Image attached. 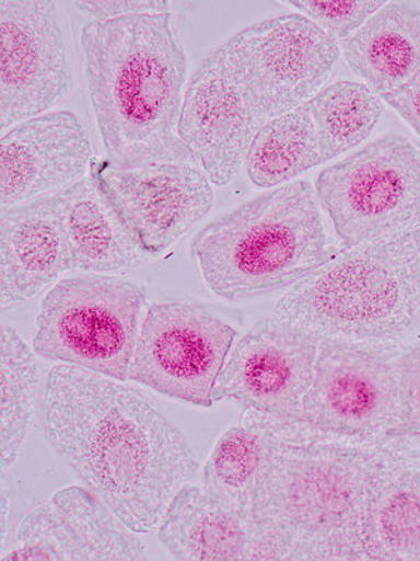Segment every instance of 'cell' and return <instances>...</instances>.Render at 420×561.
<instances>
[{
	"label": "cell",
	"mask_w": 420,
	"mask_h": 561,
	"mask_svg": "<svg viewBox=\"0 0 420 561\" xmlns=\"http://www.w3.org/2000/svg\"><path fill=\"white\" fill-rule=\"evenodd\" d=\"M323 164L317 131L307 104L279 115L259 129L245 169L258 188H278Z\"/></svg>",
	"instance_id": "obj_21"
},
{
	"label": "cell",
	"mask_w": 420,
	"mask_h": 561,
	"mask_svg": "<svg viewBox=\"0 0 420 561\" xmlns=\"http://www.w3.org/2000/svg\"><path fill=\"white\" fill-rule=\"evenodd\" d=\"M409 453V439L374 445L264 435L253 515L267 560H366L370 490L385 466Z\"/></svg>",
	"instance_id": "obj_2"
},
{
	"label": "cell",
	"mask_w": 420,
	"mask_h": 561,
	"mask_svg": "<svg viewBox=\"0 0 420 561\" xmlns=\"http://www.w3.org/2000/svg\"><path fill=\"white\" fill-rule=\"evenodd\" d=\"M92 162V142L77 114H44L10 127L0 139L2 209L65 192Z\"/></svg>",
	"instance_id": "obj_15"
},
{
	"label": "cell",
	"mask_w": 420,
	"mask_h": 561,
	"mask_svg": "<svg viewBox=\"0 0 420 561\" xmlns=\"http://www.w3.org/2000/svg\"><path fill=\"white\" fill-rule=\"evenodd\" d=\"M159 540L179 561H267L254 515L224 507L191 483L170 503Z\"/></svg>",
	"instance_id": "obj_17"
},
{
	"label": "cell",
	"mask_w": 420,
	"mask_h": 561,
	"mask_svg": "<svg viewBox=\"0 0 420 561\" xmlns=\"http://www.w3.org/2000/svg\"><path fill=\"white\" fill-rule=\"evenodd\" d=\"M191 252L205 287L240 300L292 287L339 250L328 243L313 185L293 182L220 215Z\"/></svg>",
	"instance_id": "obj_5"
},
{
	"label": "cell",
	"mask_w": 420,
	"mask_h": 561,
	"mask_svg": "<svg viewBox=\"0 0 420 561\" xmlns=\"http://www.w3.org/2000/svg\"><path fill=\"white\" fill-rule=\"evenodd\" d=\"M90 102L114 167H198L178 135L187 55L172 14L84 24L80 32Z\"/></svg>",
	"instance_id": "obj_3"
},
{
	"label": "cell",
	"mask_w": 420,
	"mask_h": 561,
	"mask_svg": "<svg viewBox=\"0 0 420 561\" xmlns=\"http://www.w3.org/2000/svg\"><path fill=\"white\" fill-rule=\"evenodd\" d=\"M43 421L54 453L135 534L158 528L199 470L187 438L147 396L88 369L49 370Z\"/></svg>",
	"instance_id": "obj_1"
},
{
	"label": "cell",
	"mask_w": 420,
	"mask_h": 561,
	"mask_svg": "<svg viewBox=\"0 0 420 561\" xmlns=\"http://www.w3.org/2000/svg\"><path fill=\"white\" fill-rule=\"evenodd\" d=\"M420 437V344L407 347L401 358V425L398 439Z\"/></svg>",
	"instance_id": "obj_28"
},
{
	"label": "cell",
	"mask_w": 420,
	"mask_h": 561,
	"mask_svg": "<svg viewBox=\"0 0 420 561\" xmlns=\"http://www.w3.org/2000/svg\"><path fill=\"white\" fill-rule=\"evenodd\" d=\"M79 561L143 560L144 546L86 485H69L52 495Z\"/></svg>",
	"instance_id": "obj_22"
},
{
	"label": "cell",
	"mask_w": 420,
	"mask_h": 561,
	"mask_svg": "<svg viewBox=\"0 0 420 561\" xmlns=\"http://www.w3.org/2000/svg\"><path fill=\"white\" fill-rule=\"evenodd\" d=\"M395 113L409 125L420 138V70L415 77L405 83L402 88L382 96Z\"/></svg>",
	"instance_id": "obj_30"
},
{
	"label": "cell",
	"mask_w": 420,
	"mask_h": 561,
	"mask_svg": "<svg viewBox=\"0 0 420 561\" xmlns=\"http://www.w3.org/2000/svg\"><path fill=\"white\" fill-rule=\"evenodd\" d=\"M264 435L240 425L218 439L202 470V488L218 503L253 514Z\"/></svg>",
	"instance_id": "obj_25"
},
{
	"label": "cell",
	"mask_w": 420,
	"mask_h": 561,
	"mask_svg": "<svg viewBox=\"0 0 420 561\" xmlns=\"http://www.w3.org/2000/svg\"><path fill=\"white\" fill-rule=\"evenodd\" d=\"M405 350L397 339L319 343L300 438L374 445L397 440Z\"/></svg>",
	"instance_id": "obj_6"
},
{
	"label": "cell",
	"mask_w": 420,
	"mask_h": 561,
	"mask_svg": "<svg viewBox=\"0 0 420 561\" xmlns=\"http://www.w3.org/2000/svg\"><path fill=\"white\" fill-rule=\"evenodd\" d=\"M74 272L57 195L2 209L0 300L8 309Z\"/></svg>",
	"instance_id": "obj_16"
},
{
	"label": "cell",
	"mask_w": 420,
	"mask_h": 561,
	"mask_svg": "<svg viewBox=\"0 0 420 561\" xmlns=\"http://www.w3.org/2000/svg\"><path fill=\"white\" fill-rule=\"evenodd\" d=\"M265 124L223 44L189 80L179 115V138L209 182L224 187L237 178Z\"/></svg>",
	"instance_id": "obj_14"
},
{
	"label": "cell",
	"mask_w": 420,
	"mask_h": 561,
	"mask_svg": "<svg viewBox=\"0 0 420 561\" xmlns=\"http://www.w3.org/2000/svg\"><path fill=\"white\" fill-rule=\"evenodd\" d=\"M237 332L202 305L160 302L149 308L129 380L178 402L209 409Z\"/></svg>",
	"instance_id": "obj_10"
},
{
	"label": "cell",
	"mask_w": 420,
	"mask_h": 561,
	"mask_svg": "<svg viewBox=\"0 0 420 561\" xmlns=\"http://www.w3.org/2000/svg\"><path fill=\"white\" fill-rule=\"evenodd\" d=\"M362 546L369 561H420V470L411 453L392 460L374 480Z\"/></svg>",
	"instance_id": "obj_20"
},
{
	"label": "cell",
	"mask_w": 420,
	"mask_h": 561,
	"mask_svg": "<svg viewBox=\"0 0 420 561\" xmlns=\"http://www.w3.org/2000/svg\"><path fill=\"white\" fill-rule=\"evenodd\" d=\"M3 561H79L77 549L52 501L38 505L20 523L14 546Z\"/></svg>",
	"instance_id": "obj_26"
},
{
	"label": "cell",
	"mask_w": 420,
	"mask_h": 561,
	"mask_svg": "<svg viewBox=\"0 0 420 561\" xmlns=\"http://www.w3.org/2000/svg\"><path fill=\"white\" fill-rule=\"evenodd\" d=\"M74 8L92 22L150 16V14H172L168 2L160 0H103V2H74Z\"/></svg>",
	"instance_id": "obj_29"
},
{
	"label": "cell",
	"mask_w": 420,
	"mask_h": 561,
	"mask_svg": "<svg viewBox=\"0 0 420 561\" xmlns=\"http://www.w3.org/2000/svg\"><path fill=\"white\" fill-rule=\"evenodd\" d=\"M385 2H282L296 10L317 26L334 42H345L358 32Z\"/></svg>",
	"instance_id": "obj_27"
},
{
	"label": "cell",
	"mask_w": 420,
	"mask_h": 561,
	"mask_svg": "<svg viewBox=\"0 0 420 561\" xmlns=\"http://www.w3.org/2000/svg\"><path fill=\"white\" fill-rule=\"evenodd\" d=\"M57 198L77 272L117 273L138 263L139 245L92 175Z\"/></svg>",
	"instance_id": "obj_19"
},
{
	"label": "cell",
	"mask_w": 420,
	"mask_h": 561,
	"mask_svg": "<svg viewBox=\"0 0 420 561\" xmlns=\"http://www.w3.org/2000/svg\"><path fill=\"white\" fill-rule=\"evenodd\" d=\"M319 343L271 316L259 320L230 354L213 403L242 405V424L267 437L299 438Z\"/></svg>",
	"instance_id": "obj_8"
},
{
	"label": "cell",
	"mask_w": 420,
	"mask_h": 561,
	"mask_svg": "<svg viewBox=\"0 0 420 561\" xmlns=\"http://www.w3.org/2000/svg\"><path fill=\"white\" fill-rule=\"evenodd\" d=\"M382 98L364 83L335 82L310 100L323 163L341 157L369 138L382 117Z\"/></svg>",
	"instance_id": "obj_24"
},
{
	"label": "cell",
	"mask_w": 420,
	"mask_h": 561,
	"mask_svg": "<svg viewBox=\"0 0 420 561\" xmlns=\"http://www.w3.org/2000/svg\"><path fill=\"white\" fill-rule=\"evenodd\" d=\"M10 470H2V548L7 539L10 518Z\"/></svg>",
	"instance_id": "obj_31"
},
{
	"label": "cell",
	"mask_w": 420,
	"mask_h": 561,
	"mask_svg": "<svg viewBox=\"0 0 420 561\" xmlns=\"http://www.w3.org/2000/svg\"><path fill=\"white\" fill-rule=\"evenodd\" d=\"M224 47L267 123L317 96L341 58L338 43L300 13L252 24Z\"/></svg>",
	"instance_id": "obj_11"
},
{
	"label": "cell",
	"mask_w": 420,
	"mask_h": 561,
	"mask_svg": "<svg viewBox=\"0 0 420 561\" xmlns=\"http://www.w3.org/2000/svg\"><path fill=\"white\" fill-rule=\"evenodd\" d=\"M90 175L113 204L140 252L166 253L208 217L214 194L207 174L194 164L153 163L122 169L94 160Z\"/></svg>",
	"instance_id": "obj_12"
},
{
	"label": "cell",
	"mask_w": 420,
	"mask_h": 561,
	"mask_svg": "<svg viewBox=\"0 0 420 561\" xmlns=\"http://www.w3.org/2000/svg\"><path fill=\"white\" fill-rule=\"evenodd\" d=\"M350 70L380 98L402 88L420 70V9L385 2L342 43Z\"/></svg>",
	"instance_id": "obj_18"
},
{
	"label": "cell",
	"mask_w": 420,
	"mask_h": 561,
	"mask_svg": "<svg viewBox=\"0 0 420 561\" xmlns=\"http://www.w3.org/2000/svg\"><path fill=\"white\" fill-rule=\"evenodd\" d=\"M315 194L343 248L420 217V147L387 135L324 169Z\"/></svg>",
	"instance_id": "obj_9"
},
{
	"label": "cell",
	"mask_w": 420,
	"mask_h": 561,
	"mask_svg": "<svg viewBox=\"0 0 420 561\" xmlns=\"http://www.w3.org/2000/svg\"><path fill=\"white\" fill-rule=\"evenodd\" d=\"M0 456L2 470L16 463L37 402L39 368L33 351L7 323L0 329Z\"/></svg>",
	"instance_id": "obj_23"
},
{
	"label": "cell",
	"mask_w": 420,
	"mask_h": 561,
	"mask_svg": "<svg viewBox=\"0 0 420 561\" xmlns=\"http://www.w3.org/2000/svg\"><path fill=\"white\" fill-rule=\"evenodd\" d=\"M147 290L132 280L84 274L55 284L35 320L43 358L127 382Z\"/></svg>",
	"instance_id": "obj_7"
},
{
	"label": "cell",
	"mask_w": 420,
	"mask_h": 561,
	"mask_svg": "<svg viewBox=\"0 0 420 561\" xmlns=\"http://www.w3.org/2000/svg\"><path fill=\"white\" fill-rule=\"evenodd\" d=\"M269 316L319 342L397 339L420 318V217L342 248Z\"/></svg>",
	"instance_id": "obj_4"
},
{
	"label": "cell",
	"mask_w": 420,
	"mask_h": 561,
	"mask_svg": "<svg viewBox=\"0 0 420 561\" xmlns=\"http://www.w3.org/2000/svg\"><path fill=\"white\" fill-rule=\"evenodd\" d=\"M70 64L52 0L0 2V127L38 117L70 88Z\"/></svg>",
	"instance_id": "obj_13"
}]
</instances>
